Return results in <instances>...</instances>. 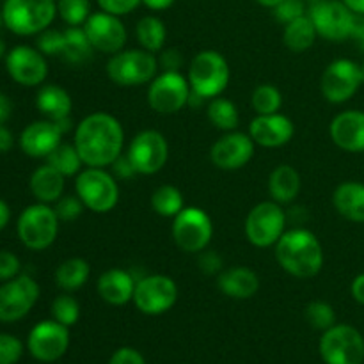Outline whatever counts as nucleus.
Instances as JSON below:
<instances>
[{"instance_id": "1", "label": "nucleus", "mask_w": 364, "mask_h": 364, "mask_svg": "<svg viewBox=\"0 0 364 364\" xmlns=\"http://www.w3.org/2000/svg\"><path fill=\"white\" fill-rule=\"evenodd\" d=\"M73 144L85 167H110L124 153V128L109 112H91L75 127Z\"/></svg>"}, {"instance_id": "2", "label": "nucleus", "mask_w": 364, "mask_h": 364, "mask_svg": "<svg viewBox=\"0 0 364 364\" xmlns=\"http://www.w3.org/2000/svg\"><path fill=\"white\" fill-rule=\"evenodd\" d=\"M276 262L288 276L311 279L323 269V245L313 231L306 228L287 230L274 245Z\"/></svg>"}, {"instance_id": "3", "label": "nucleus", "mask_w": 364, "mask_h": 364, "mask_svg": "<svg viewBox=\"0 0 364 364\" xmlns=\"http://www.w3.org/2000/svg\"><path fill=\"white\" fill-rule=\"evenodd\" d=\"M187 78L192 92L208 102L217 96H223L230 85V63L217 50H201L191 59Z\"/></svg>"}, {"instance_id": "4", "label": "nucleus", "mask_w": 364, "mask_h": 364, "mask_svg": "<svg viewBox=\"0 0 364 364\" xmlns=\"http://www.w3.org/2000/svg\"><path fill=\"white\" fill-rule=\"evenodd\" d=\"M160 66L155 53L144 48H123L109 57L105 73L112 84L119 87L148 85L159 75Z\"/></svg>"}, {"instance_id": "5", "label": "nucleus", "mask_w": 364, "mask_h": 364, "mask_svg": "<svg viewBox=\"0 0 364 364\" xmlns=\"http://www.w3.org/2000/svg\"><path fill=\"white\" fill-rule=\"evenodd\" d=\"M75 194L82 199L85 210L105 215L116 208L121 192L117 178L105 167H84L75 176Z\"/></svg>"}, {"instance_id": "6", "label": "nucleus", "mask_w": 364, "mask_h": 364, "mask_svg": "<svg viewBox=\"0 0 364 364\" xmlns=\"http://www.w3.org/2000/svg\"><path fill=\"white\" fill-rule=\"evenodd\" d=\"M4 25L16 36H38L57 16V0H4Z\"/></svg>"}, {"instance_id": "7", "label": "nucleus", "mask_w": 364, "mask_h": 364, "mask_svg": "<svg viewBox=\"0 0 364 364\" xmlns=\"http://www.w3.org/2000/svg\"><path fill=\"white\" fill-rule=\"evenodd\" d=\"M59 217L52 205L38 203L28 205L20 213L16 223V233L21 244L31 251H45L59 235Z\"/></svg>"}, {"instance_id": "8", "label": "nucleus", "mask_w": 364, "mask_h": 364, "mask_svg": "<svg viewBox=\"0 0 364 364\" xmlns=\"http://www.w3.org/2000/svg\"><path fill=\"white\" fill-rule=\"evenodd\" d=\"M288 215L283 205L276 201H262L249 210L245 217L244 233L251 245L258 249H269L277 244L287 231Z\"/></svg>"}, {"instance_id": "9", "label": "nucleus", "mask_w": 364, "mask_h": 364, "mask_svg": "<svg viewBox=\"0 0 364 364\" xmlns=\"http://www.w3.org/2000/svg\"><path fill=\"white\" fill-rule=\"evenodd\" d=\"M171 235L180 251L199 255L210 247L213 238V220L199 206H185L173 219Z\"/></svg>"}, {"instance_id": "10", "label": "nucleus", "mask_w": 364, "mask_h": 364, "mask_svg": "<svg viewBox=\"0 0 364 364\" xmlns=\"http://www.w3.org/2000/svg\"><path fill=\"white\" fill-rule=\"evenodd\" d=\"M192 89L181 71H162L148 84V105L162 116H173L188 107Z\"/></svg>"}, {"instance_id": "11", "label": "nucleus", "mask_w": 364, "mask_h": 364, "mask_svg": "<svg viewBox=\"0 0 364 364\" xmlns=\"http://www.w3.org/2000/svg\"><path fill=\"white\" fill-rule=\"evenodd\" d=\"M318 352L326 364H363L364 336L348 323H336L322 333Z\"/></svg>"}, {"instance_id": "12", "label": "nucleus", "mask_w": 364, "mask_h": 364, "mask_svg": "<svg viewBox=\"0 0 364 364\" xmlns=\"http://www.w3.org/2000/svg\"><path fill=\"white\" fill-rule=\"evenodd\" d=\"M178 294V284L173 277L166 274H148L137 279L132 302L142 315L159 316L174 308Z\"/></svg>"}, {"instance_id": "13", "label": "nucleus", "mask_w": 364, "mask_h": 364, "mask_svg": "<svg viewBox=\"0 0 364 364\" xmlns=\"http://www.w3.org/2000/svg\"><path fill=\"white\" fill-rule=\"evenodd\" d=\"M128 160L135 173L142 176H153L166 167L169 160V142L159 130H142L128 142Z\"/></svg>"}, {"instance_id": "14", "label": "nucleus", "mask_w": 364, "mask_h": 364, "mask_svg": "<svg viewBox=\"0 0 364 364\" xmlns=\"http://www.w3.org/2000/svg\"><path fill=\"white\" fill-rule=\"evenodd\" d=\"M364 84L361 64L352 59H336L323 70L320 78V92L329 103H347Z\"/></svg>"}, {"instance_id": "15", "label": "nucleus", "mask_w": 364, "mask_h": 364, "mask_svg": "<svg viewBox=\"0 0 364 364\" xmlns=\"http://www.w3.org/2000/svg\"><path fill=\"white\" fill-rule=\"evenodd\" d=\"M39 284L27 274H18L0 284V322L13 323L25 318L38 302Z\"/></svg>"}, {"instance_id": "16", "label": "nucleus", "mask_w": 364, "mask_h": 364, "mask_svg": "<svg viewBox=\"0 0 364 364\" xmlns=\"http://www.w3.org/2000/svg\"><path fill=\"white\" fill-rule=\"evenodd\" d=\"M318 38L331 43H341L352 38L355 14L341 0H322L308 9Z\"/></svg>"}, {"instance_id": "17", "label": "nucleus", "mask_w": 364, "mask_h": 364, "mask_svg": "<svg viewBox=\"0 0 364 364\" xmlns=\"http://www.w3.org/2000/svg\"><path fill=\"white\" fill-rule=\"evenodd\" d=\"M27 348L39 363L57 361L70 348V327L53 318L36 323L28 333Z\"/></svg>"}, {"instance_id": "18", "label": "nucleus", "mask_w": 364, "mask_h": 364, "mask_svg": "<svg viewBox=\"0 0 364 364\" xmlns=\"http://www.w3.org/2000/svg\"><path fill=\"white\" fill-rule=\"evenodd\" d=\"M6 70L16 84L39 87L48 77V63L36 46L18 45L6 53Z\"/></svg>"}, {"instance_id": "19", "label": "nucleus", "mask_w": 364, "mask_h": 364, "mask_svg": "<svg viewBox=\"0 0 364 364\" xmlns=\"http://www.w3.org/2000/svg\"><path fill=\"white\" fill-rule=\"evenodd\" d=\"M84 31L95 52L114 55L127 46L128 32L123 20L105 11L91 13V16L84 23Z\"/></svg>"}, {"instance_id": "20", "label": "nucleus", "mask_w": 364, "mask_h": 364, "mask_svg": "<svg viewBox=\"0 0 364 364\" xmlns=\"http://www.w3.org/2000/svg\"><path fill=\"white\" fill-rule=\"evenodd\" d=\"M256 144L247 132H224L210 148V160L220 171H238L255 156Z\"/></svg>"}, {"instance_id": "21", "label": "nucleus", "mask_w": 364, "mask_h": 364, "mask_svg": "<svg viewBox=\"0 0 364 364\" xmlns=\"http://www.w3.org/2000/svg\"><path fill=\"white\" fill-rule=\"evenodd\" d=\"M64 130L59 123L50 119H39L27 124L20 134V148L31 159H48L50 153L63 142Z\"/></svg>"}, {"instance_id": "22", "label": "nucleus", "mask_w": 364, "mask_h": 364, "mask_svg": "<svg viewBox=\"0 0 364 364\" xmlns=\"http://www.w3.org/2000/svg\"><path fill=\"white\" fill-rule=\"evenodd\" d=\"M247 134L256 146L262 148H283L294 139L295 124L284 114L276 112L269 116H256L249 123Z\"/></svg>"}, {"instance_id": "23", "label": "nucleus", "mask_w": 364, "mask_h": 364, "mask_svg": "<svg viewBox=\"0 0 364 364\" xmlns=\"http://www.w3.org/2000/svg\"><path fill=\"white\" fill-rule=\"evenodd\" d=\"M334 146L347 153H364V110L350 109L336 114L329 124Z\"/></svg>"}, {"instance_id": "24", "label": "nucleus", "mask_w": 364, "mask_h": 364, "mask_svg": "<svg viewBox=\"0 0 364 364\" xmlns=\"http://www.w3.org/2000/svg\"><path fill=\"white\" fill-rule=\"evenodd\" d=\"M137 284V277L127 269H109L102 272L96 281V291L100 299L109 306H124L132 302Z\"/></svg>"}, {"instance_id": "25", "label": "nucleus", "mask_w": 364, "mask_h": 364, "mask_svg": "<svg viewBox=\"0 0 364 364\" xmlns=\"http://www.w3.org/2000/svg\"><path fill=\"white\" fill-rule=\"evenodd\" d=\"M217 288L226 297L235 299V301H247L258 294L259 277L249 267L235 265L224 269L217 276Z\"/></svg>"}, {"instance_id": "26", "label": "nucleus", "mask_w": 364, "mask_h": 364, "mask_svg": "<svg viewBox=\"0 0 364 364\" xmlns=\"http://www.w3.org/2000/svg\"><path fill=\"white\" fill-rule=\"evenodd\" d=\"M36 109L45 119L63 121L71 117L73 100L70 92L60 85L43 84L39 85V91L36 95Z\"/></svg>"}, {"instance_id": "27", "label": "nucleus", "mask_w": 364, "mask_h": 364, "mask_svg": "<svg viewBox=\"0 0 364 364\" xmlns=\"http://www.w3.org/2000/svg\"><path fill=\"white\" fill-rule=\"evenodd\" d=\"M28 188H31L32 196L38 203H45V205H53L57 199L64 196V188H66V176L53 169L50 164H43L39 166L34 173L31 174L28 180Z\"/></svg>"}, {"instance_id": "28", "label": "nucleus", "mask_w": 364, "mask_h": 364, "mask_svg": "<svg viewBox=\"0 0 364 364\" xmlns=\"http://www.w3.org/2000/svg\"><path fill=\"white\" fill-rule=\"evenodd\" d=\"M333 206L343 219L364 224V183L343 181L333 192Z\"/></svg>"}, {"instance_id": "29", "label": "nucleus", "mask_w": 364, "mask_h": 364, "mask_svg": "<svg viewBox=\"0 0 364 364\" xmlns=\"http://www.w3.org/2000/svg\"><path fill=\"white\" fill-rule=\"evenodd\" d=\"M302 187V178L299 171L290 164H279L269 174V188L270 199L279 205H290L297 199Z\"/></svg>"}, {"instance_id": "30", "label": "nucleus", "mask_w": 364, "mask_h": 364, "mask_svg": "<svg viewBox=\"0 0 364 364\" xmlns=\"http://www.w3.org/2000/svg\"><path fill=\"white\" fill-rule=\"evenodd\" d=\"M135 39L139 46L151 53H160L166 48L167 27L155 14H146L135 25Z\"/></svg>"}, {"instance_id": "31", "label": "nucleus", "mask_w": 364, "mask_h": 364, "mask_svg": "<svg viewBox=\"0 0 364 364\" xmlns=\"http://www.w3.org/2000/svg\"><path fill=\"white\" fill-rule=\"evenodd\" d=\"M316 38V28L313 25L311 18L306 14V16L297 18V20L290 21V23L284 25L283 28V43L290 52L294 53H304L315 45Z\"/></svg>"}, {"instance_id": "32", "label": "nucleus", "mask_w": 364, "mask_h": 364, "mask_svg": "<svg viewBox=\"0 0 364 364\" xmlns=\"http://www.w3.org/2000/svg\"><path fill=\"white\" fill-rule=\"evenodd\" d=\"M55 284L63 291H77L91 277V265L84 258H68L55 269Z\"/></svg>"}, {"instance_id": "33", "label": "nucleus", "mask_w": 364, "mask_h": 364, "mask_svg": "<svg viewBox=\"0 0 364 364\" xmlns=\"http://www.w3.org/2000/svg\"><path fill=\"white\" fill-rule=\"evenodd\" d=\"M92 52H95V48H92L84 27H68L64 31V48L60 57L66 63L80 66L91 59Z\"/></svg>"}, {"instance_id": "34", "label": "nucleus", "mask_w": 364, "mask_h": 364, "mask_svg": "<svg viewBox=\"0 0 364 364\" xmlns=\"http://www.w3.org/2000/svg\"><path fill=\"white\" fill-rule=\"evenodd\" d=\"M149 205H151V210L156 215L166 217V219H174L185 208L183 192L178 187H174V185H160V187H156L151 192Z\"/></svg>"}, {"instance_id": "35", "label": "nucleus", "mask_w": 364, "mask_h": 364, "mask_svg": "<svg viewBox=\"0 0 364 364\" xmlns=\"http://www.w3.org/2000/svg\"><path fill=\"white\" fill-rule=\"evenodd\" d=\"M206 117L220 132H233L240 124V112H238L237 105L230 98H224V96L208 100Z\"/></svg>"}, {"instance_id": "36", "label": "nucleus", "mask_w": 364, "mask_h": 364, "mask_svg": "<svg viewBox=\"0 0 364 364\" xmlns=\"http://www.w3.org/2000/svg\"><path fill=\"white\" fill-rule=\"evenodd\" d=\"M46 164L53 167V169L59 171L63 176H77L82 169H84V160H82L80 153L75 148V144H68V142H60L55 149L48 155Z\"/></svg>"}, {"instance_id": "37", "label": "nucleus", "mask_w": 364, "mask_h": 364, "mask_svg": "<svg viewBox=\"0 0 364 364\" xmlns=\"http://www.w3.org/2000/svg\"><path fill=\"white\" fill-rule=\"evenodd\" d=\"M251 107L256 116H269L279 112L283 107V95L272 84H259L251 92Z\"/></svg>"}, {"instance_id": "38", "label": "nucleus", "mask_w": 364, "mask_h": 364, "mask_svg": "<svg viewBox=\"0 0 364 364\" xmlns=\"http://www.w3.org/2000/svg\"><path fill=\"white\" fill-rule=\"evenodd\" d=\"M91 13L89 0H57V16L68 27H84Z\"/></svg>"}, {"instance_id": "39", "label": "nucleus", "mask_w": 364, "mask_h": 364, "mask_svg": "<svg viewBox=\"0 0 364 364\" xmlns=\"http://www.w3.org/2000/svg\"><path fill=\"white\" fill-rule=\"evenodd\" d=\"M50 313H52V318L57 320L59 323L66 327H73L80 320V304H78L73 295H70V291H64V294L57 295L53 299L52 306H50Z\"/></svg>"}, {"instance_id": "40", "label": "nucleus", "mask_w": 364, "mask_h": 364, "mask_svg": "<svg viewBox=\"0 0 364 364\" xmlns=\"http://www.w3.org/2000/svg\"><path fill=\"white\" fill-rule=\"evenodd\" d=\"M306 322L316 331H327L336 326V311L333 306L326 301H313L304 309Z\"/></svg>"}, {"instance_id": "41", "label": "nucleus", "mask_w": 364, "mask_h": 364, "mask_svg": "<svg viewBox=\"0 0 364 364\" xmlns=\"http://www.w3.org/2000/svg\"><path fill=\"white\" fill-rule=\"evenodd\" d=\"M53 210L60 223H73L84 213L85 206L77 194H64L63 198L53 203Z\"/></svg>"}, {"instance_id": "42", "label": "nucleus", "mask_w": 364, "mask_h": 364, "mask_svg": "<svg viewBox=\"0 0 364 364\" xmlns=\"http://www.w3.org/2000/svg\"><path fill=\"white\" fill-rule=\"evenodd\" d=\"M36 48L46 57H60L64 48V31L57 28H46L41 34H38Z\"/></svg>"}, {"instance_id": "43", "label": "nucleus", "mask_w": 364, "mask_h": 364, "mask_svg": "<svg viewBox=\"0 0 364 364\" xmlns=\"http://www.w3.org/2000/svg\"><path fill=\"white\" fill-rule=\"evenodd\" d=\"M308 9L309 7L304 0H281L272 9V14L276 21H279L281 25H287L290 21L297 20V18L306 16Z\"/></svg>"}, {"instance_id": "44", "label": "nucleus", "mask_w": 364, "mask_h": 364, "mask_svg": "<svg viewBox=\"0 0 364 364\" xmlns=\"http://www.w3.org/2000/svg\"><path fill=\"white\" fill-rule=\"evenodd\" d=\"M23 354V343L13 334H0V364H16Z\"/></svg>"}, {"instance_id": "45", "label": "nucleus", "mask_w": 364, "mask_h": 364, "mask_svg": "<svg viewBox=\"0 0 364 364\" xmlns=\"http://www.w3.org/2000/svg\"><path fill=\"white\" fill-rule=\"evenodd\" d=\"M199 270H201L205 276H219L226 267H224L223 256L217 251H212V249H205L203 252H199L198 256Z\"/></svg>"}, {"instance_id": "46", "label": "nucleus", "mask_w": 364, "mask_h": 364, "mask_svg": "<svg viewBox=\"0 0 364 364\" xmlns=\"http://www.w3.org/2000/svg\"><path fill=\"white\" fill-rule=\"evenodd\" d=\"M96 2H98L100 11L123 18L127 14L134 13L141 6L142 0H96Z\"/></svg>"}, {"instance_id": "47", "label": "nucleus", "mask_w": 364, "mask_h": 364, "mask_svg": "<svg viewBox=\"0 0 364 364\" xmlns=\"http://www.w3.org/2000/svg\"><path fill=\"white\" fill-rule=\"evenodd\" d=\"M21 270L20 258L11 251H0V283L16 277Z\"/></svg>"}, {"instance_id": "48", "label": "nucleus", "mask_w": 364, "mask_h": 364, "mask_svg": "<svg viewBox=\"0 0 364 364\" xmlns=\"http://www.w3.org/2000/svg\"><path fill=\"white\" fill-rule=\"evenodd\" d=\"M156 59H159V66L162 71H181L185 63L183 55L176 48H164Z\"/></svg>"}, {"instance_id": "49", "label": "nucleus", "mask_w": 364, "mask_h": 364, "mask_svg": "<svg viewBox=\"0 0 364 364\" xmlns=\"http://www.w3.org/2000/svg\"><path fill=\"white\" fill-rule=\"evenodd\" d=\"M109 364H146L144 358L139 350L132 347H121L117 348L109 359Z\"/></svg>"}, {"instance_id": "50", "label": "nucleus", "mask_w": 364, "mask_h": 364, "mask_svg": "<svg viewBox=\"0 0 364 364\" xmlns=\"http://www.w3.org/2000/svg\"><path fill=\"white\" fill-rule=\"evenodd\" d=\"M112 174L116 178H119V180H130V178L137 176V173H135L134 166H132V162L128 160L127 153H123V155L119 156V159L116 160V162L112 164Z\"/></svg>"}, {"instance_id": "51", "label": "nucleus", "mask_w": 364, "mask_h": 364, "mask_svg": "<svg viewBox=\"0 0 364 364\" xmlns=\"http://www.w3.org/2000/svg\"><path fill=\"white\" fill-rule=\"evenodd\" d=\"M350 295L358 304L364 306V272L355 276L350 284Z\"/></svg>"}, {"instance_id": "52", "label": "nucleus", "mask_w": 364, "mask_h": 364, "mask_svg": "<svg viewBox=\"0 0 364 364\" xmlns=\"http://www.w3.org/2000/svg\"><path fill=\"white\" fill-rule=\"evenodd\" d=\"M14 146V135L6 124H0V155L9 153Z\"/></svg>"}, {"instance_id": "53", "label": "nucleus", "mask_w": 364, "mask_h": 364, "mask_svg": "<svg viewBox=\"0 0 364 364\" xmlns=\"http://www.w3.org/2000/svg\"><path fill=\"white\" fill-rule=\"evenodd\" d=\"M13 114V102L6 92H0V124H6Z\"/></svg>"}, {"instance_id": "54", "label": "nucleus", "mask_w": 364, "mask_h": 364, "mask_svg": "<svg viewBox=\"0 0 364 364\" xmlns=\"http://www.w3.org/2000/svg\"><path fill=\"white\" fill-rule=\"evenodd\" d=\"M350 39H355L358 45L364 50V16L355 14V23H354V31H352Z\"/></svg>"}, {"instance_id": "55", "label": "nucleus", "mask_w": 364, "mask_h": 364, "mask_svg": "<svg viewBox=\"0 0 364 364\" xmlns=\"http://www.w3.org/2000/svg\"><path fill=\"white\" fill-rule=\"evenodd\" d=\"M174 2H176V0H142V6L148 7L149 11L159 13V11H166L169 9V7H173Z\"/></svg>"}, {"instance_id": "56", "label": "nucleus", "mask_w": 364, "mask_h": 364, "mask_svg": "<svg viewBox=\"0 0 364 364\" xmlns=\"http://www.w3.org/2000/svg\"><path fill=\"white\" fill-rule=\"evenodd\" d=\"M11 220V208L4 199H0V231L6 230Z\"/></svg>"}, {"instance_id": "57", "label": "nucleus", "mask_w": 364, "mask_h": 364, "mask_svg": "<svg viewBox=\"0 0 364 364\" xmlns=\"http://www.w3.org/2000/svg\"><path fill=\"white\" fill-rule=\"evenodd\" d=\"M354 14L364 16V0H341Z\"/></svg>"}, {"instance_id": "58", "label": "nucleus", "mask_w": 364, "mask_h": 364, "mask_svg": "<svg viewBox=\"0 0 364 364\" xmlns=\"http://www.w3.org/2000/svg\"><path fill=\"white\" fill-rule=\"evenodd\" d=\"M256 2H258L259 6L267 7V9H274V7H276L281 0H256Z\"/></svg>"}, {"instance_id": "59", "label": "nucleus", "mask_w": 364, "mask_h": 364, "mask_svg": "<svg viewBox=\"0 0 364 364\" xmlns=\"http://www.w3.org/2000/svg\"><path fill=\"white\" fill-rule=\"evenodd\" d=\"M6 45H4V41L2 39H0V59H2V57H6Z\"/></svg>"}, {"instance_id": "60", "label": "nucleus", "mask_w": 364, "mask_h": 364, "mask_svg": "<svg viewBox=\"0 0 364 364\" xmlns=\"http://www.w3.org/2000/svg\"><path fill=\"white\" fill-rule=\"evenodd\" d=\"M304 2L308 4V7H311V6H316V4H320L322 0H304Z\"/></svg>"}, {"instance_id": "61", "label": "nucleus", "mask_w": 364, "mask_h": 364, "mask_svg": "<svg viewBox=\"0 0 364 364\" xmlns=\"http://www.w3.org/2000/svg\"><path fill=\"white\" fill-rule=\"evenodd\" d=\"M4 25V16H2V11H0V27Z\"/></svg>"}, {"instance_id": "62", "label": "nucleus", "mask_w": 364, "mask_h": 364, "mask_svg": "<svg viewBox=\"0 0 364 364\" xmlns=\"http://www.w3.org/2000/svg\"><path fill=\"white\" fill-rule=\"evenodd\" d=\"M361 66H363V73H364V63H363V64H361Z\"/></svg>"}]
</instances>
